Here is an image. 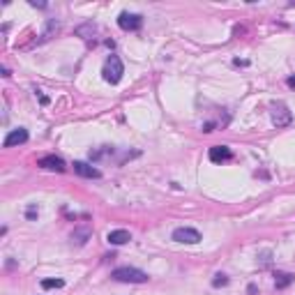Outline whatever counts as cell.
<instances>
[{"mask_svg": "<svg viewBox=\"0 0 295 295\" xmlns=\"http://www.w3.org/2000/svg\"><path fill=\"white\" fill-rule=\"evenodd\" d=\"M106 240L111 242V245H127V242L132 240V235H129V231H111L109 233V238Z\"/></svg>", "mask_w": 295, "mask_h": 295, "instance_id": "cell-10", "label": "cell"}, {"mask_svg": "<svg viewBox=\"0 0 295 295\" xmlns=\"http://www.w3.org/2000/svg\"><path fill=\"white\" fill-rule=\"evenodd\" d=\"M113 279L122 284H145L148 275L139 268H118V270H113Z\"/></svg>", "mask_w": 295, "mask_h": 295, "instance_id": "cell-2", "label": "cell"}, {"mask_svg": "<svg viewBox=\"0 0 295 295\" xmlns=\"http://www.w3.org/2000/svg\"><path fill=\"white\" fill-rule=\"evenodd\" d=\"M293 275H289V272H282V275H277V279H275V286L277 289H286L291 282H293Z\"/></svg>", "mask_w": 295, "mask_h": 295, "instance_id": "cell-11", "label": "cell"}, {"mask_svg": "<svg viewBox=\"0 0 295 295\" xmlns=\"http://www.w3.org/2000/svg\"><path fill=\"white\" fill-rule=\"evenodd\" d=\"M226 284H229L226 275H215V279H212V286H226Z\"/></svg>", "mask_w": 295, "mask_h": 295, "instance_id": "cell-13", "label": "cell"}, {"mask_svg": "<svg viewBox=\"0 0 295 295\" xmlns=\"http://www.w3.org/2000/svg\"><path fill=\"white\" fill-rule=\"evenodd\" d=\"M65 282L62 279H42V289H62Z\"/></svg>", "mask_w": 295, "mask_h": 295, "instance_id": "cell-12", "label": "cell"}, {"mask_svg": "<svg viewBox=\"0 0 295 295\" xmlns=\"http://www.w3.org/2000/svg\"><path fill=\"white\" fill-rule=\"evenodd\" d=\"M122 74H125V67H122V60L118 58V55H109V60L104 62V69H102V76L106 83L115 85L120 83Z\"/></svg>", "mask_w": 295, "mask_h": 295, "instance_id": "cell-1", "label": "cell"}, {"mask_svg": "<svg viewBox=\"0 0 295 295\" xmlns=\"http://www.w3.org/2000/svg\"><path fill=\"white\" fill-rule=\"evenodd\" d=\"M118 25H120L122 30H139L141 25H143V18L139 14H129V12H122L118 16Z\"/></svg>", "mask_w": 295, "mask_h": 295, "instance_id": "cell-4", "label": "cell"}, {"mask_svg": "<svg viewBox=\"0 0 295 295\" xmlns=\"http://www.w3.org/2000/svg\"><path fill=\"white\" fill-rule=\"evenodd\" d=\"M25 141H28V132L18 127V129H14V132L7 134V139H5V143L2 145H5V148H14V145H21V143H25Z\"/></svg>", "mask_w": 295, "mask_h": 295, "instance_id": "cell-8", "label": "cell"}, {"mask_svg": "<svg viewBox=\"0 0 295 295\" xmlns=\"http://www.w3.org/2000/svg\"><path fill=\"white\" fill-rule=\"evenodd\" d=\"M231 157H233V152H231V148H226V145H212L210 148V159L212 162H229Z\"/></svg>", "mask_w": 295, "mask_h": 295, "instance_id": "cell-9", "label": "cell"}, {"mask_svg": "<svg viewBox=\"0 0 295 295\" xmlns=\"http://www.w3.org/2000/svg\"><path fill=\"white\" fill-rule=\"evenodd\" d=\"M173 240L182 242V245H196V242H201V233L196 229H187V226H182V229L173 231Z\"/></svg>", "mask_w": 295, "mask_h": 295, "instance_id": "cell-3", "label": "cell"}, {"mask_svg": "<svg viewBox=\"0 0 295 295\" xmlns=\"http://www.w3.org/2000/svg\"><path fill=\"white\" fill-rule=\"evenodd\" d=\"M272 122L277 127H286L291 122V111L284 104H272Z\"/></svg>", "mask_w": 295, "mask_h": 295, "instance_id": "cell-6", "label": "cell"}, {"mask_svg": "<svg viewBox=\"0 0 295 295\" xmlns=\"http://www.w3.org/2000/svg\"><path fill=\"white\" fill-rule=\"evenodd\" d=\"M37 164H39L42 169H46V171H55V173H65V171H67L65 162H62L60 157H55V155H46V157H42V159H39Z\"/></svg>", "mask_w": 295, "mask_h": 295, "instance_id": "cell-5", "label": "cell"}, {"mask_svg": "<svg viewBox=\"0 0 295 295\" xmlns=\"http://www.w3.org/2000/svg\"><path fill=\"white\" fill-rule=\"evenodd\" d=\"M74 173H78L81 178H102V173H99V169H95V166H90V164L85 162H74Z\"/></svg>", "mask_w": 295, "mask_h": 295, "instance_id": "cell-7", "label": "cell"}, {"mask_svg": "<svg viewBox=\"0 0 295 295\" xmlns=\"http://www.w3.org/2000/svg\"><path fill=\"white\" fill-rule=\"evenodd\" d=\"M286 83H289V88H293V90H295V74L289 78V81H286Z\"/></svg>", "mask_w": 295, "mask_h": 295, "instance_id": "cell-14", "label": "cell"}]
</instances>
